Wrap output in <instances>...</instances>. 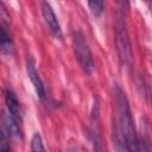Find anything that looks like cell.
I'll return each instance as SVG.
<instances>
[{"instance_id": "3957f363", "label": "cell", "mask_w": 152, "mask_h": 152, "mask_svg": "<svg viewBox=\"0 0 152 152\" xmlns=\"http://www.w3.org/2000/svg\"><path fill=\"white\" fill-rule=\"evenodd\" d=\"M72 49L83 72L87 75H91L95 70V63L86 37L81 31H75L72 34Z\"/></svg>"}, {"instance_id": "6da1fadb", "label": "cell", "mask_w": 152, "mask_h": 152, "mask_svg": "<svg viewBox=\"0 0 152 152\" xmlns=\"http://www.w3.org/2000/svg\"><path fill=\"white\" fill-rule=\"evenodd\" d=\"M114 100L118 113L114 131L120 134L127 152H150L148 144L145 141L144 138L138 135L128 100L126 97V94L119 86H115L114 88Z\"/></svg>"}, {"instance_id": "7a4b0ae2", "label": "cell", "mask_w": 152, "mask_h": 152, "mask_svg": "<svg viewBox=\"0 0 152 152\" xmlns=\"http://www.w3.org/2000/svg\"><path fill=\"white\" fill-rule=\"evenodd\" d=\"M126 2H120L115 13V46L119 55V58L122 65L129 66L132 64V49L131 42L127 32V23H126Z\"/></svg>"}, {"instance_id": "30bf717a", "label": "cell", "mask_w": 152, "mask_h": 152, "mask_svg": "<svg viewBox=\"0 0 152 152\" xmlns=\"http://www.w3.org/2000/svg\"><path fill=\"white\" fill-rule=\"evenodd\" d=\"M103 6H104V2L103 1H100V0H95V1H89L88 2V7H89L90 12L95 17H99L102 13Z\"/></svg>"}, {"instance_id": "9c48e42d", "label": "cell", "mask_w": 152, "mask_h": 152, "mask_svg": "<svg viewBox=\"0 0 152 152\" xmlns=\"http://www.w3.org/2000/svg\"><path fill=\"white\" fill-rule=\"evenodd\" d=\"M31 152H48L39 133H34L31 139Z\"/></svg>"}, {"instance_id": "52a82bcc", "label": "cell", "mask_w": 152, "mask_h": 152, "mask_svg": "<svg viewBox=\"0 0 152 152\" xmlns=\"http://www.w3.org/2000/svg\"><path fill=\"white\" fill-rule=\"evenodd\" d=\"M26 72H27V76L36 90V94L37 96L40 99V100H45L46 97V90H45V87H44V83L36 69V63L33 61V58L31 56L27 57L26 59Z\"/></svg>"}, {"instance_id": "8fae6325", "label": "cell", "mask_w": 152, "mask_h": 152, "mask_svg": "<svg viewBox=\"0 0 152 152\" xmlns=\"http://www.w3.org/2000/svg\"><path fill=\"white\" fill-rule=\"evenodd\" d=\"M8 139L6 138L5 134L1 133V142H0V152H13L10 144H8Z\"/></svg>"}, {"instance_id": "4fadbf2b", "label": "cell", "mask_w": 152, "mask_h": 152, "mask_svg": "<svg viewBox=\"0 0 152 152\" xmlns=\"http://www.w3.org/2000/svg\"><path fill=\"white\" fill-rule=\"evenodd\" d=\"M69 152H77V151H75V150H70Z\"/></svg>"}, {"instance_id": "7c38bea8", "label": "cell", "mask_w": 152, "mask_h": 152, "mask_svg": "<svg viewBox=\"0 0 152 152\" xmlns=\"http://www.w3.org/2000/svg\"><path fill=\"white\" fill-rule=\"evenodd\" d=\"M116 152H127V150L124 146H116Z\"/></svg>"}, {"instance_id": "ba28073f", "label": "cell", "mask_w": 152, "mask_h": 152, "mask_svg": "<svg viewBox=\"0 0 152 152\" xmlns=\"http://www.w3.org/2000/svg\"><path fill=\"white\" fill-rule=\"evenodd\" d=\"M0 46H1V52L4 55H10L12 52L13 49L12 38L4 23L1 24V30H0Z\"/></svg>"}, {"instance_id": "277c9868", "label": "cell", "mask_w": 152, "mask_h": 152, "mask_svg": "<svg viewBox=\"0 0 152 152\" xmlns=\"http://www.w3.org/2000/svg\"><path fill=\"white\" fill-rule=\"evenodd\" d=\"M5 102H6V108H7V114L10 118L15 121L17 124L21 125L23 124V109L21 104L15 95V93L11 88L5 89Z\"/></svg>"}, {"instance_id": "8992f818", "label": "cell", "mask_w": 152, "mask_h": 152, "mask_svg": "<svg viewBox=\"0 0 152 152\" xmlns=\"http://www.w3.org/2000/svg\"><path fill=\"white\" fill-rule=\"evenodd\" d=\"M42 14H43V18H44V21H45L46 26L49 27V30L53 34V37H56L58 39H62L63 38V32H62L59 21L57 19L56 14H55L53 8L46 1L42 2Z\"/></svg>"}, {"instance_id": "5b68a950", "label": "cell", "mask_w": 152, "mask_h": 152, "mask_svg": "<svg viewBox=\"0 0 152 152\" xmlns=\"http://www.w3.org/2000/svg\"><path fill=\"white\" fill-rule=\"evenodd\" d=\"M89 138L94 147V152H104L103 148V140L102 135L100 133L99 128V106L97 103L94 104L93 107V113H91V120H90V128H89Z\"/></svg>"}]
</instances>
